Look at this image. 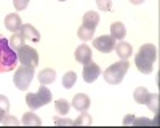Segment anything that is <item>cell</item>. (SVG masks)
Masks as SVG:
<instances>
[{
	"label": "cell",
	"mask_w": 160,
	"mask_h": 128,
	"mask_svg": "<svg viewBox=\"0 0 160 128\" xmlns=\"http://www.w3.org/2000/svg\"><path fill=\"white\" fill-rule=\"evenodd\" d=\"M155 59H157V48L152 43H144V45H141L138 55L135 56V64L139 72L151 74L154 69Z\"/></svg>",
	"instance_id": "1"
},
{
	"label": "cell",
	"mask_w": 160,
	"mask_h": 128,
	"mask_svg": "<svg viewBox=\"0 0 160 128\" xmlns=\"http://www.w3.org/2000/svg\"><path fill=\"white\" fill-rule=\"evenodd\" d=\"M18 55L8 43V38L0 34V74L10 72L16 66Z\"/></svg>",
	"instance_id": "2"
},
{
	"label": "cell",
	"mask_w": 160,
	"mask_h": 128,
	"mask_svg": "<svg viewBox=\"0 0 160 128\" xmlns=\"http://www.w3.org/2000/svg\"><path fill=\"white\" fill-rule=\"evenodd\" d=\"M128 67H130L128 59H120L118 62L111 64V66L102 72V77L109 85H118L125 79V74L128 72Z\"/></svg>",
	"instance_id": "3"
},
{
	"label": "cell",
	"mask_w": 160,
	"mask_h": 128,
	"mask_svg": "<svg viewBox=\"0 0 160 128\" xmlns=\"http://www.w3.org/2000/svg\"><path fill=\"white\" fill-rule=\"evenodd\" d=\"M50 101H51V91L47 88V85L40 86L37 93H28V95H26V102H28V106L32 111L48 104Z\"/></svg>",
	"instance_id": "4"
},
{
	"label": "cell",
	"mask_w": 160,
	"mask_h": 128,
	"mask_svg": "<svg viewBox=\"0 0 160 128\" xmlns=\"http://www.w3.org/2000/svg\"><path fill=\"white\" fill-rule=\"evenodd\" d=\"M34 75H35V71L34 67L31 66H21L19 69H16L15 72V85L18 90H22V91H26V90L29 88L32 79H34Z\"/></svg>",
	"instance_id": "5"
},
{
	"label": "cell",
	"mask_w": 160,
	"mask_h": 128,
	"mask_svg": "<svg viewBox=\"0 0 160 128\" xmlns=\"http://www.w3.org/2000/svg\"><path fill=\"white\" fill-rule=\"evenodd\" d=\"M18 61L22 64V66H31V67H35L38 64V53L32 48V47H28V45H22L18 51Z\"/></svg>",
	"instance_id": "6"
},
{
	"label": "cell",
	"mask_w": 160,
	"mask_h": 128,
	"mask_svg": "<svg viewBox=\"0 0 160 128\" xmlns=\"http://www.w3.org/2000/svg\"><path fill=\"white\" fill-rule=\"evenodd\" d=\"M93 47L99 50L101 53H111L115 48V38L112 35H101L93 40Z\"/></svg>",
	"instance_id": "7"
},
{
	"label": "cell",
	"mask_w": 160,
	"mask_h": 128,
	"mask_svg": "<svg viewBox=\"0 0 160 128\" xmlns=\"http://www.w3.org/2000/svg\"><path fill=\"white\" fill-rule=\"evenodd\" d=\"M82 75H83V80L87 82V83H93L98 77L101 75V67L98 66V64H95V62H87L85 66H83V72H82Z\"/></svg>",
	"instance_id": "8"
},
{
	"label": "cell",
	"mask_w": 160,
	"mask_h": 128,
	"mask_svg": "<svg viewBox=\"0 0 160 128\" xmlns=\"http://www.w3.org/2000/svg\"><path fill=\"white\" fill-rule=\"evenodd\" d=\"M21 18L19 15H16V13H10V15L5 16V27L10 31V32H18L21 31Z\"/></svg>",
	"instance_id": "9"
},
{
	"label": "cell",
	"mask_w": 160,
	"mask_h": 128,
	"mask_svg": "<svg viewBox=\"0 0 160 128\" xmlns=\"http://www.w3.org/2000/svg\"><path fill=\"white\" fill-rule=\"evenodd\" d=\"M91 56H93V53H91V50H90L88 45H80V47H77V50H75V59H77V62L87 64V62L91 61Z\"/></svg>",
	"instance_id": "10"
},
{
	"label": "cell",
	"mask_w": 160,
	"mask_h": 128,
	"mask_svg": "<svg viewBox=\"0 0 160 128\" xmlns=\"http://www.w3.org/2000/svg\"><path fill=\"white\" fill-rule=\"evenodd\" d=\"M90 104H91L90 98H88L87 95H83V93L75 95L74 99H72V106H74V109H77V111H80V112H85V111L90 107Z\"/></svg>",
	"instance_id": "11"
},
{
	"label": "cell",
	"mask_w": 160,
	"mask_h": 128,
	"mask_svg": "<svg viewBox=\"0 0 160 128\" xmlns=\"http://www.w3.org/2000/svg\"><path fill=\"white\" fill-rule=\"evenodd\" d=\"M21 32H22L24 38H29L31 42H40V32L34 27L32 24H22Z\"/></svg>",
	"instance_id": "12"
},
{
	"label": "cell",
	"mask_w": 160,
	"mask_h": 128,
	"mask_svg": "<svg viewBox=\"0 0 160 128\" xmlns=\"http://www.w3.org/2000/svg\"><path fill=\"white\" fill-rule=\"evenodd\" d=\"M56 80V71L55 69H43L38 72V82L42 85H50Z\"/></svg>",
	"instance_id": "13"
},
{
	"label": "cell",
	"mask_w": 160,
	"mask_h": 128,
	"mask_svg": "<svg viewBox=\"0 0 160 128\" xmlns=\"http://www.w3.org/2000/svg\"><path fill=\"white\" fill-rule=\"evenodd\" d=\"M115 53H117V56L120 59H128L131 56V53H133V47L130 43H127V42H120L115 47Z\"/></svg>",
	"instance_id": "14"
},
{
	"label": "cell",
	"mask_w": 160,
	"mask_h": 128,
	"mask_svg": "<svg viewBox=\"0 0 160 128\" xmlns=\"http://www.w3.org/2000/svg\"><path fill=\"white\" fill-rule=\"evenodd\" d=\"M111 35L115 38V40H122V38H125L127 29H125L123 22H120V21L112 22V24H111Z\"/></svg>",
	"instance_id": "15"
},
{
	"label": "cell",
	"mask_w": 160,
	"mask_h": 128,
	"mask_svg": "<svg viewBox=\"0 0 160 128\" xmlns=\"http://www.w3.org/2000/svg\"><path fill=\"white\" fill-rule=\"evenodd\" d=\"M83 24L91 27V29H96L98 24H99V15L96 11H87L83 15Z\"/></svg>",
	"instance_id": "16"
},
{
	"label": "cell",
	"mask_w": 160,
	"mask_h": 128,
	"mask_svg": "<svg viewBox=\"0 0 160 128\" xmlns=\"http://www.w3.org/2000/svg\"><path fill=\"white\" fill-rule=\"evenodd\" d=\"M21 123L24 126H38V125H42V120H40V117H38V115H35L34 112H26L22 115Z\"/></svg>",
	"instance_id": "17"
},
{
	"label": "cell",
	"mask_w": 160,
	"mask_h": 128,
	"mask_svg": "<svg viewBox=\"0 0 160 128\" xmlns=\"http://www.w3.org/2000/svg\"><path fill=\"white\" fill-rule=\"evenodd\" d=\"M8 43H10V47L15 50V51H18L22 45H24V35H22V32H13V35H11V38L8 40Z\"/></svg>",
	"instance_id": "18"
},
{
	"label": "cell",
	"mask_w": 160,
	"mask_h": 128,
	"mask_svg": "<svg viewBox=\"0 0 160 128\" xmlns=\"http://www.w3.org/2000/svg\"><path fill=\"white\" fill-rule=\"evenodd\" d=\"M77 34H78V38H80V40L87 42V40H90V38H93V35H95V29H91V27H88V26L82 24V26L78 27Z\"/></svg>",
	"instance_id": "19"
},
{
	"label": "cell",
	"mask_w": 160,
	"mask_h": 128,
	"mask_svg": "<svg viewBox=\"0 0 160 128\" xmlns=\"http://www.w3.org/2000/svg\"><path fill=\"white\" fill-rule=\"evenodd\" d=\"M144 104L157 115V114H158V95H157V93H149V95H148V99H146Z\"/></svg>",
	"instance_id": "20"
},
{
	"label": "cell",
	"mask_w": 160,
	"mask_h": 128,
	"mask_svg": "<svg viewBox=\"0 0 160 128\" xmlns=\"http://www.w3.org/2000/svg\"><path fill=\"white\" fill-rule=\"evenodd\" d=\"M148 95H149V91L144 86H138L135 90V93H133V98H135V101L138 102V104H144L146 99H148Z\"/></svg>",
	"instance_id": "21"
},
{
	"label": "cell",
	"mask_w": 160,
	"mask_h": 128,
	"mask_svg": "<svg viewBox=\"0 0 160 128\" xmlns=\"http://www.w3.org/2000/svg\"><path fill=\"white\" fill-rule=\"evenodd\" d=\"M75 82H77V74L75 72H72V71H69V72H66L64 74V77H62V86L64 88H72L74 85H75Z\"/></svg>",
	"instance_id": "22"
},
{
	"label": "cell",
	"mask_w": 160,
	"mask_h": 128,
	"mask_svg": "<svg viewBox=\"0 0 160 128\" xmlns=\"http://www.w3.org/2000/svg\"><path fill=\"white\" fill-rule=\"evenodd\" d=\"M55 109H56V112L58 114H61V115H66L69 112V109H71V104H69V101L68 99H58L56 102H55Z\"/></svg>",
	"instance_id": "23"
},
{
	"label": "cell",
	"mask_w": 160,
	"mask_h": 128,
	"mask_svg": "<svg viewBox=\"0 0 160 128\" xmlns=\"http://www.w3.org/2000/svg\"><path fill=\"white\" fill-rule=\"evenodd\" d=\"M91 117L87 114V111L85 112H82V115H78V117L74 120V125H77V126H80V125H91Z\"/></svg>",
	"instance_id": "24"
},
{
	"label": "cell",
	"mask_w": 160,
	"mask_h": 128,
	"mask_svg": "<svg viewBox=\"0 0 160 128\" xmlns=\"http://www.w3.org/2000/svg\"><path fill=\"white\" fill-rule=\"evenodd\" d=\"M96 5L104 13L106 11H111V8H112V2H111V0H96Z\"/></svg>",
	"instance_id": "25"
},
{
	"label": "cell",
	"mask_w": 160,
	"mask_h": 128,
	"mask_svg": "<svg viewBox=\"0 0 160 128\" xmlns=\"http://www.w3.org/2000/svg\"><path fill=\"white\" fill-rule=\"evenodd\" d=\"M19 123H21L19 120H16L13 115H8V114L2 119V122H0V125H19Z\"/></svg>",
	"instance_id": "26"
},
{
	"label": "cell",
	"mask_w": 160,
	"mask_h": 128,
	"mask_svg": "<svg viewBox=\"0 0 160 128\" xmlns=\"http://www.w3.org/2000/svg\"><path fill=\"white\" fill-rule=\"evenodd\" d=\"M13 3H15V8H16L18 11H22V10L28 8L29 0H13Z\"/></svg>",
	"instance_id": "27"
},
{
	"label": "cell",
	"mask_w": 160,
	"mask_h": 128,
	"mask_svg": "<svg viewBox=\"0 0 160 128\" xmlns=\"http://www.w3.org/2000/svg\"><path fill=\"white\" fill-rule=\"evenodd\" d=\"M0 109H3L5 112L10 111V101H8V98L3 96V95H0Z\"/></svg>",
	"instance_id": "28"
},
{
	"label": "cell",
	"mask_w": 160,
	"mask_h": 128,
	"mask_svg": "<svg viewBox=\"0 0 160 128\" xmlns=\"http://www.w3.org/2000/svg\"><path fill=\"white\" fill-rule=\"evenodd\" d=\"M131 125H154V122L149 120V119H135V117H133Z\"/></svg>",
	"instance_id": "29"
},
{
	"label": "cell",
	"mask_w": 160,
	"mask_h": 128,
	"mask_svg": "<svg viewBox=\"0 0 160 128\" xmlns=\"http://www.w3.org/2000/svg\"><path fill=\"white\" fill-rule=\"evenodd\" d=\"M55 125H74V120H68V119H55Z\"/></svg>",
	"instance_id": "30"
},
{
	"label": "cell",
	"mask_w": 160,
	"mask_h": 128,
	"mask_svg": "<svg viewBox=\"0 0 160 128\" xmlns=\"http://www.w3.org/2000/svg\"><path fill=\"white\" fill-rule=\"evenodd\" d=\"M130 2H131L133 5H141V3L144 2V0H130Z\"/></svg>",
	"instance_id": "31"
},
{
	"label": "cell",
	"mask_w": 160,
	"mask_h": 128,
	"mask_svg": "<svg viewBox=\"0 0 160 128\" xmlns=\"http://www.w3.org/2000/svg\"><path fill=\"white\" fill-rule=\"evenodd\" d=\"M7 114H8V112H5L3 109H0V122H2V119L5 117V115H7Z\"/></svg>",
	"instance_id": "32"
},
{
	"label": "cell",
	"mask_w": 160,
	"mask_h": 128,
	"mask_svg": "<svg viewBox=\"0 0 160 128\" xmlns=\"http://www.w3.org/2000/svg\"><path fill=\"white\" fill-rule=\"evenodd\" d=\"M59 2H66V0H59Z\"/></svg>",
	"instance_id": "33"
}]
</instances>
